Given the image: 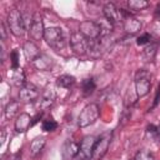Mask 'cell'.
<instances>
[{
    "mask_svg": "<svg viewBox=\"0 0 160 160\" xmlns=\"http://www.w3.org/2000/svg\"><path fill=\"white\" fill-rule=\"evenodd\" d=\"M8 26H9V30L12 32V35L15 36H22L25 30H26V25H25V20L20 12L19 9L14 8L9 11L8 14Z\"/></svg>",
    "mask_w": 160,
    "mask_h": 160,
    "instance_id": "obj_1",
    "label": "cell"
},
{
    "mask_svg": "<svg viewBox=\"0 0 160 160\" xmlns=\"http://www.w3.org/2000/svg\"><path fill=\"white\" fill-rule=\"evenodd\" d=\"M99 115H100L99 106L96 104H89L80 112L78 124H79L80 128H86L89 125H92L99 119Z\"/></svg>",
    "mask_w": 160,
    "mask_h": 160,
    "instance_id": "obj_2",
    "label": "cell"
},
{
    "mask_svg": "<svg viewBox=\"0 0 160 160\" xmlns=\"http://www.w3.org/2000/svg\"><path fill=\"white\" fill-rule=\"evenodd\" d=\"M48 45L55 50H61L65 46V38L62 34V30L60 28H49L45 30L44 35Z\"/></svg>",
    "mask_w": 160,
    "mask_h": 160,
    "instance_id": "obj_3",
    "label": "cell"
},
{
    "mask_svg": "<svg viewBox=\"0 0 160 160\" xmlns=\"http://www.w3.org/2000/svg\"><path fill=\"white\" fill-rule=\"evenodd\" d=\"M151 88V80H150V74L141 69L136 72L135 75V90H136V95L139 98L145 96Z\"/></svg>",
    "mask_w": 160,
    "mask_h": 160,
    "instance_id": "obj_4",
    "label": "cell"
},
{
    "mask_svg": "<svg viewBox=\"0 0 160 160\" xmlns=\"http://www.w3.org/2000/svg\"><path fill=\"white\" fill-rule=\"evenodd\" d=\"M111 139H112V132L111 131H106L96 139V142H95V146H94V152H92V158L95 160H100L106 154V151L110 146Z\"/></svg>",
    "mask_w": 160,
    "mask_h": 160,
    "instance_id": "obj_5",
    "label": "cell"
},
{
    "mask_svg": "<svg viewBox=\"0 0 160 160\" xmlns=\"http://www.w3.org/2000/svg\"><path fill=\"white\" fill-rule=\"evenodd\" d=\"M96 139L98 138H95L94 135H88L81 140V144L79 145V154H78L79 160H90L92 158Z\"/></svg>",
    "mask_w": 160,
    "mask_h": 160,
    "instance_id": "obj_6",
    "label": "cell"
},
{
    "mask_svg": "<svg viewBox=\"0 0 160 160\" xmlns=\"http://www.w3.org/2000/svg\"><path fill=\"white\" fill-rule=\"evenodd\" d=\"M70 45H71V49L75 54L84 55L88 52L89 40L80 31H76V32H72L70 36Z\"/></svg>",
    "mask_w": 160,
    "mask_h": 160,
    "instance_id": "obj_7",
    "label": "cell"
},
{
    "mask_svg": "<svg viewBox=\"0 0 160 160\" xmlns=\"http://www.w3.org/2000/svg\"><path fill=\"white\" fill-rule=\"evenodd\" d=\"M79 31L88 40H95V39H99L101 36V30H100V26L98 25V22L90 21V20L80 22Z\"/></svg>",
    "mask_w": 160,
    "mask_h": 160,
    "instance_id": "obj_8",
    "label": "cell"
},
{
    "mask_svg": "<svg viewBox=\"0 0 160 160\" xmlns=\"http://www.w3.org/2000/svg\"><path fill=\"white\" fill-rule=\"evenodd\" d=\"M45 30L46 29L44 28V22H42V18H41L40 12H35L31 18V24L29 26L30 36L34 40H40L41 38H44Z\"/></svg>",
    "mask_w": 160,
    "mask_h": 160,
    "instance_id": "obj_9",
    "label": "cell"
},
{
    "mask_svg": "<svg viewBox=\"0 0 160 160\" xmlns=\"http://www.w3.org/2000/svg\"><path fill=\"white\" fill-rule=\"evenodd\" d=\"M104 18L110 21L112 25L120 24L124 20V10L122 9H118L112 2H109L104 6Z\"/></svg>",
    "mask_w": 160,
    "mask_h": 160,
    "instance_id": "obj_10",
    "label": "cell"
},
{
    "mask_svg": "<svg viewBox=\"0 0 160 160\" xmlns=\"http://www.w3.org/2000/svg\"><path fill=\"white\" fill-rule=\"evenodd\" d=\"M19 98L24 102H32L39 98V89L34 84L26 82L24 86L20 88Z\"/></svg>",
    "mask_w": 160,
    "mask_h": 160,
    "instance_id": "obj_11",
    "label": "cell"
},
{
    "mask_svg": "<svg viewBox=\"0 0 160 160\" xmlns=\"http://www.w3.org/2000/svg\"><path fill=\"white\" fill-rule=\"evenodd\" d=\"M122 26L126 32L129 34H136L141 29V22L136 18H134L130 12L124 10V20H122Z\"/></svg>",
    "mask_w": 160,
    "mask_h": 160,
    "instance_id": "obj_12",
    "label": "cell"
},
{
    "mask_svg": "<svg viewBox=\"0 0 160 160\" xmlns=\"http://www.w3.org/2000/svg\"><path fill=\"white\" fill-rule=\"evenodd\" d=\"M61 154H62L64 160H70V159L78 156V154H79V145L75 141H72V140H66L65 144L62 145Z\"/></svg>",
    "mask_w": 160,
    "mask_h": 160,
    "instance_id": "obj_13",
    "label": "cell"
},
{
    "mask_svg": "<svg viewBox=\"0 0 160 160\" xmlns=\"http://www.w3.org/2000/svg\"><path fill=\"white\" fill-rule=\"evenodd\" d=\"M31 122H32V118L29 114L22 112L15 120V130L18 132H25L31 126Z\"/></svg>",
    "mask_w": 160,
    "mask_h": 160,
    "instance_id": "obj_14",
    "label": "cell"
},
{
    "mask_svg": "<svg viewBox=\"0 0 160 160\" xmlns=\"http://www.w3.org/2000/svg\"><path fill=\"white\" fill-rule=\"evenodd\" d=\"M24 54H25V58L29 60V61H35V59L40 55V51H39V48L32 42V41H26L24 44Z\"/></svg>",
    "mask_w": 160,
    "mask_h": 160,
    "instance_id": "obj_15",
    "label": "cell"
},
{
    "mask_svg": "<svg viewBox=\"0 0 160 160\" xmlns=\"http://www.w3.org/2000/svg\"><path fill=\"white\" fill-rule=\"evenodd\" d=\"M34 65H35L36 69L42 70V71H46V70H49V69L52 66V59H51L50 56L45 55V54H40V55L35 59Z\"/></svg>",
    "mask_w": 160,
    "mask_h": 160,
    "instance_id": "obj_16",
    "label": "cell"
},
{
    "mask_svg": "<svg viewBox=\"0 0 160 160\" xmlns=\"http://www.w3.org/2000/svg\"><path fill=\"white\" fill-rule=\"evenodd\" d=\"M55 99H56V94H55V91H54L52 89L45 90L44 94H42V96H41V99H40V108H41V109H48V108H50V106L54 104Z\"/></svg>",
    "mask_w": 160,
    "mask_h": 160,
    "instance_id": "obj_17",
    "label": "cell"
},
{
    "mask_svg": "<svg viewBox=\"0 0 160 160\" xmlns=\"http://www.w3.org/2000/svg\"><path fill=\"white\" fill-rule=\"evenodd\" d=\"M45 142H46V139L44 136H39V138H35L31 144H30V152L32 156H36L41 150L42 148L45 146Z\"/></svg>",
    "mask_w": 160,
    "mask_h": 160,
    "instance_id": "obj_18",
    "label": "cell"
},
{
    "mask_svg": "<svg viewBox=\"0 0 160 160\" xmlns=\"http://www.w3.org/2000/svg\"><path fill=\"white\" fill-rule=\"evenodd\" d=\"M56 84H58V86H60V88L69 89V88H71V86L75 84V78H74L72 75L64 74V75H60V76L58 78Z\"/></svg>",
    "mask_w": 160,
    "mask_h": 160,
    "instance_id": "obj_19",
    "label": "cell"
},
{
    "mask_svg": "<svg viewBox=\"0 0 160 160\" xmlns=\"http://www.w3.org/2000/svg\"><path fill=\"white\" fill-rule=\"evenodd\" d=\"M11 82L15 86H24L26 84L25 82V74H24V71L20 68L14 70V72L11 75Z\"/></svg>",
    "mask_w": 160,
    "mask_h": 160,
    "instance_id": "obj_20",
    "label": "cell"
},
{
    "mask_svg": "<svg viewBox=\"0 0 160 160\" xmlns=\"http://www.w3.org/2000/svg\"><path fill=\"white\" fill-rule=\"evenodd\" d=\"M98 25L100 26L101 36H109V35H110V32L112 31V28H114V25H112L110 21H108L105 18L100 19V20L98 21Z\"/></svg>",
    "mask_w": 160,
    "mask_h": 160,
    "instance_id": "obj_21",
    "label": "cell"
},
{
    "mask_svg": "<svg viewBox=\"0 0 160 160\" xmlns=\"http://www.w3.org/2000/svg\"><path fill=\"white\" fill-rule=\"evenodd\" d=\"M18 110H19V102L15 101V100H11V101L6 105V108H5V118H6V119L14 118L15 114L18 112Z\"/></svg>",
    "mask_w": 160,
    "mask_h": 160,
    "instance_id": "obj_22",
    "label": "cell"
},
{
    "mask_svg": "<svg viewBox=\"0 0 160 160\" xmlns=\"http://www.w3.org/2000/svg\"><path fill=\"white\" fill-rule=\"evenodd\" d=\"M128 5H129V8H130L131 10L139 11V10H142V9L148 8V6H149V2H148L146 0H130V1L128 2Z\"/></svg>",
    "mask_w": 160,
    "mask_h": 160,
    "instance_id": "obj_23",
    "label": "cell"
},
{
    "mask_svg": "<svg viewBox=\"0 0 160 160\" xmlns=\"http://www.w3.org/2000/svg\"><path fill=\"white\" fill-rule=\"evenodd\" d=\"M95 90V82L92 79H86L82 81V92L84 95H90L92 94V91Z\"/></svg>",
    "mask_w": 160,
    "mask_h": 160,
    "instance_id": "obj_24",
    "label": "cell"
},
{
    "mask_svg": "<svg viewBox=\"0 0 160 160\" xmlns=\"http://www.w3.org/2000/svg\"><path fill=\"white\" fill-rule=\"evenodd\" d=\"M134 160H155V158H154V154L151 151H149L146 149H142V150L136 152Z\"/></svg>",
    "mask_w": 160,
    "mask_h": 160,
    "instance_id": "obj_25",
    "label": "cell"
},
{
    "mask_svg": "<svg viewBox=\"0 0 160 160\" xmlns=\"http://www.w3.org/2000/svg\"><path fill=\"white\" fill-rule=\"evenodd\" d=\"M10 62H11V69L12 70H16V69H19V51L15 49V50H12L11 51V54H10Z\"/></svg>",
    "mask_w": 160,
    "mask_h": 160,
    "instance_id": "obj_26",
    "label": "cell"
},
{
    "mask_svg": "<svg viewBox=\"0 0 160 160\" xmlns=\"http://www.w3.org/2000/svg\"><path fill=\"white\" fill-rule=\"evenodd\" d=\"M58 128V122L54 119H48L42 122V130L45 131H54Z\"/></svg>",
    "mask_w": 160,
    "mask_h": 160,
    "instance_id": "obj_27",
    "label": "cell"
},
{
    "mask_svg": "<svg viewBox=\"0 0 160 160\" xmlns=\"http://www.w3.org/2000/svg\"><path fill=\"white\" fill-rule=\"evenodd\" d=\"M155 51H156V46H155V45L146 46V48L144 49V56H145V59H146L148 61H150V60L154 58Z\"/></svg>",
    "mask_w": 160,
    "mask_h": 160,
    "instance_id": "obj_28",
    "label": "cell"
},
{
    "mask_svg": "<svg viewBox=\"0 0 160 160\" xmlns=\"http://www.w3.org/2000/svg\"><path fill=\"white\" fill-rule=\"evenodd\" d=\"M150 40H151V36L149 34H144V35H141L136 39V44L138 45H146V44L150 42Z\"/></svg>",
    "mask_w": 160,
    "mask_h": 160,
    "instance_id": "obj_29",
    "label": "cell"
},
{
    "mask_svg": "<svg viewBox=\"0 0 160 160\" xmlns=\"http://www.w3.org/2000/svg\"><path fill=\"white\" fill-rule=\"evenodd\" d=\"M146 131H148V134H151V135L159 136V134H158V126H155V125H152V124L148 125V128H146Z\"/></svg>",
    "mask_w": 160,
    "mask_h": 160,
    "instance_id": "obj_30",
    "label": "cell"
},
{
    "mask_svg": "<svg viewBox=\"0 0 160 160\" xmlns=\"http://www.w3.org/2000/svg\"><path fill=\"white\" fill-rule=\"evenodd\" d=\"M159 100H160V85L158 86V90H156V95H155V99H154V102H152V108H155V106L158 105Z\"/></svg>",
    "mask_w": 160,
    "mask_h": 160,
    "instance_id": "obj_31",
    "label": "cell"
},
{
    "mask_svg": "<svg viewBox=\"0 0 160 160\" xmlns=\"http://www.w3.org/2000/svg\"><path fill=\"white\" fill-rule=\"evenodd\" d=\"M0 29H1V30H0V31H1V39L5 40V26H4V24L0 25Z\"/></svg>",
    "mask_w": 160,
    "mask_h": 160,
    "instance_id": "obj_32",
    "label": "cell"
},
{
    "mask_svg": "<svg viewBox=\"0 0 160 160\" xmlns=\"http://www.w3.org/2000/svg\"><path fill=\"white\" fill-rule=\"evenodd\" d=\"M9 160H21V158H20L19 155H14V156H11Z\"/></svg>",
    "mask_w": 160,
    "mask_h": 160,
    "instance_id": "obj_33",
    "label": "cell"
},
{
    "mask_svg": "<svg viewBox=\"0 0 160 160\" xmlns=\"http://www.w3.org/2000/svg\"><path fill=\"white\" fill-rule=\"evenodd\" d=\"M156 15H158V20H159V21H160V10H159V11H158V14H156Z\"/></svg>",
    "mask_w": 160,
    "mask_h": 160,
    "instance_id": "obj_34",
    "label": "cell"
},
{
    "mask_svg": "<svg viewBox=\"0 0 160 160\" xmlns=\"http://www.w3.org/2000/svg\"><path fill=\"white\" fill-rule=\"evenodd\" d=\"M158 134H159V138H160V125L158 126Z\"/></svg>",
    "mask_w": 160,
    "mask_h": 160,
    "instance_id": "obj_35",
    "label": "cell"
}]
</instances>
